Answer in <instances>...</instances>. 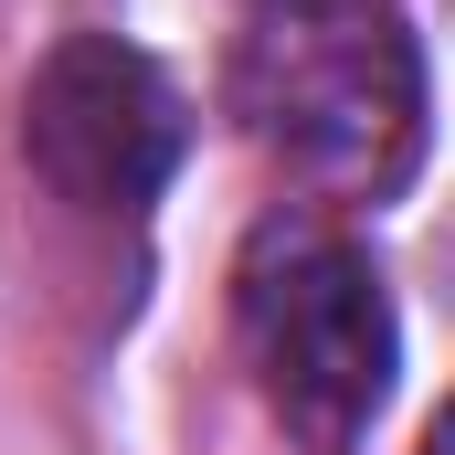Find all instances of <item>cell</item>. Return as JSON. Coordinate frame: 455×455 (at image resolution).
Here are the masks:
<instances>
[{"label": "cell", "instance_id": "cell-1", "mask_svg": "<svg viewBox=\"0 0 455 455\" xmlns=\"http://www.w3.org/2000/svg\"><path fill=\"white\" fill-rule=\"evenodd\" d=\"M223 107L318 202H392L424 170L435 75L392 0H265L233 32Z\"/></svg>", "mask_w": 455, "mask_h": 455}, {"label": "cell", "instance_id": "cell-2", "mask_svg": "<svg viewBox=\"0 0 455 455\" xmlns=\"http://www.w3.org/2000/svg\"><path fill=\"white\" fill-rule=\"evenodd\" d=\"M233 329H243V360H254L265 403L297 435H318V445H349L392 403L403 318H392L381 265L329 212H265L243 233V254H233Z\"/></svg>", "mask_w": 455, "mask_h": 455}, {"label": "cell", "instance_id": "cell-3", "mask_svg": "<svg viewBox=\"0 0 455 455\" xmlns=\"http://www.w3.org/2000/svg\"><path fill=\"white\" fill-rule=\"evenodd\" d=\"M180 148H191L180 85L116 32H64L32 64V85H21V159H32V180L53 202L96 212V223H138L170 191Z\"/></svg>", "mask_w": 455, "mask_h": 455}, {"label": "cell", "instance_id": "cell-4", "mask_svg": "<svg viewBox=\"0 0 455 455\" xmlns=\"http://www.w3.org/2000/svg\"><path fill=\"white\" fill-rule=\"evenodd\" d=\"M254 11H265V0H254Z\"/></svg>", "mask_w": 455, "mask_h": 455}]
</instances>
